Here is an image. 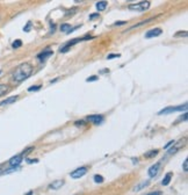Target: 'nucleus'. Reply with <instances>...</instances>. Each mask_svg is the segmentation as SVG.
Returning a JSON list of instances; mask_svg holds the SVG:
<instances>
[{
    "mask_svg": "<svg viewBox=\"0 0 188 195\" xmlns=\"http://www.w3.org/2000/svg\"><path fill=\"white\" fill-rule=\"evenodd\" d=\"M85 123H86V121H78V122L74 123V124H76V126H84Z\"/></svg>",
    "mask_w": 188,
    "mask_h": 195,
    "instance_id": "obj_31",
    "label": "nucleus"
},
{
    "mask_svg": "<svg viewBox=\"0 0 188 195\" xmlns=\"http://www.w3.org/2000/svg\"><path fill=\"white\" fill-rule=\"evenodd\" d=\"M159 170H160V163H156L155 165H152V166L149 168V171H147L149 176H150V178H155L156 175H158Z\"/></svg>",
    "mask_w": 188,
    "mask_h": 195,
    "instance_id": "obj_8",
    "label": "nucleus"
},
{
    "mask_svg": "<svg viewBox=\"0 0 188 195\" xmlns=\"http://www.w3.org/2000/svg\"><path fill=\"white\" fill-rule=\"evenodd\" d=\"M88 39H91V37H90V36H86V37H84V39H74V40H72V41H70V42H67L63 48H60L59 51H60V52H66L72 45L77 44V42H80V41H82V40H88Z\"/></svg>",
    "mask_w": 188,
    "mask_h": 195,
    "instance_id": "obj_6",
    "label": "nucleus"
},
{
    "mask_svg": "<svg viewBox=\"0 0 188 195\" xmlns=\"http://www.w3.org/2000/svg\"><path fill=\"white\" fill-rule=\"evenodd\" d=\"M31 73H33L31 64L30 63H22L18 67H15V70L13 71L12 78L16 83H21V81L26 80L27 78H29L31 76Z\"/></svg>",
    "mask_w": 188,
    "mask_h": 195,
    "instance_id": "obj_1",
    "label": "nucleus"
},
{
    "mask_svg": "<svg viewBox=\"0 0 188 195\" xmlns=\"http://www.w3.org/2000/svg\"><path fill=\"white\" fill-rule=\"evenodd\" d=\"M60 30H62L63 33H67V34H69V33H71L73 29L71 28V25H69V23H64V25L60 26Z\"/></svg>",
    "mask_w": 188,
    "mask_h": 195,
    "instance_id": "obj_18",
    "label": "nucleus"
},
{
    "mask_svg": "<svg viewBox=\"0 0 188 195\" xmlns=\"http://www.w3.org/2000/svg\"><path fill=\"white\" fill-rule=\"evenodd\" d=\"M120 57V55L118 54H114V55H108V59H112V58H118Z\"/></svg>",
    "mask_w": 188,
    "mask_h": 195,
    "instance_id": "obj_30",
    "label": "nucleus"
},
{
    "mask_svg": "<svg viewBox=\"0 0 188 195\" xmlns=\"http://www.w3.org/2000/svg\"><path fill=\"white\" fill-rule=\"evenodd\" d=\"M171 180H172V173H167L165 176H164V179H163V181H161V185L163 186H167L169 182H171Z\"/></svg>",
    "mask_w": 188,
    "mask_h": 195,
    "instance_id": "obj_14",
    "label": "nucleus"
},
{
    "mask_svg": "<svg viewBox=\"0 0 188 195\" xmlns=\"http://www.w3.org/2000/svg\"><path fill=\"white\" fill-rule=\"evenodd\" d=\"M123 25H127V21H117V22H115L113 26L117 27V26H123Z\"/></svg>",
    "mask_w": 188,
    "mask_h": 195,
    "instance_id": "obj_27",
    "label": "nucleus"
},
{
    "mask_svg": "<svg viewBox=\"0 0 188 195\" xmlns=\"http://www.w3.org/2000/svg\"><path fill=\"white\" fill-rule=\"evenodd\" d=\"M95 80H98V77L96 76H92V77H88L87 79H86V81H95Z\"/></svg>",
    "mask_w": 188,
    "mask_h": 195,
    "instance_id": "obj_29",
    "label": "nucleus"
},
{
    "mask_svg": "<svg viewBox=\"0 0 188 195\" xmlns=\"http://www.w3.org/2000/svg\"><path fill=\"white\" fill-rule=\"evenodd\" d=\"M152 20H155V17H150V19H146L145 21H142V22H140V23H137V25H135V26L130 27V28H129V30H132V29L138 28V27H141V26H143V25H145V23H149V22H151Z\"/></svg>",
    "mask_w": 188,
    "mask_h": 195,
    "instance_id": "obj_17",
    "label": "nucleus"
},
{
    "mask_svg": "<svg viewBox=\"0 0 188 195\" xmlns=\"http://www.w3.org/2000/svg\"><path fill=\"white\" fill-rule=\"evenodd\" d=\"M163 33V30L160 28H155V29H151L149 31H146L145 34V39H152V37H158L160 36Z\"/></svg>",
    "mask_w": 188,
    "mask_h": 195,
    "instance_id": "obj_9",
    "label": "nucleus"
},
{
    "mask_svg": "<svg viewBox=\"0 0 188 195\" xmlns=\"http://www.w3.org/2000/svg\"><path fill=\"white\" fill-rule=\"evenodd\" d=\"M7 92H8V86L5 84H0V98L5 95Z\"/></svg>",
    "mask_w": 188,
    "mask_h": 195,
    "instance_id": "obj_19",
    "label": "nucleus"
},
{
    "mask_svg": "<svg viewBox=\"0 0 188 195\" xmlns=\"http://www.w3.org/2000/svg\"><path fill=\"white\" fill-rule=\"evenodd\" d=\"M12 45H13V48H15V49H16V48H20V47L22 45V41H21V40H15V41L13 42Z\"/></svg>",
    "mask_w": 188,
    "mask_h": 195,
    "instance_id": "obj_23",
    "label": "nucleus"
},
{
    "mask_svg": "<svg viewBox=\"0 0 188 195\" xmlns=\"http://www.w3.org/2000/svg\"><path fill=\"white\" fill-rule=\"evenodd\" d=\"M147 195H161V192H159V190H157V192H152V193H150V194H147Z\"/></svg>",
    "mask_w": 188,
    "mask_h": 195,
    "instance_id": "obj_35",
    "label": "nucleus"
},
{
    "mask_svg": "<svg viewBox=\"0 0 188 195\" xmlns=\"http://www.w3.org/2000/svg\"><path fill=\"white\" fill-rule=\"evenodd\" d=\"M99 16H100V14H99V13H93V14H91V15H90L88 19H90V20H94V19H98Z\"/></svg>",
    "mask_w": 188,
    "mask_h": 195,
    "instance_id": "obj_25",
    "label": "nucleus"
},
{
    "mask_svg": "<svg viewBox=\"0 0 188 195\" xmlns=\"http://www.w3.org/2000/svg\"><path fill=\"white\" fill-rule=\"evenodd\" d=\"M18 98H19L18 95H15V97H11V98H8V99L1 101V102H0V107H1V106H5V104H9V103L15 102L16 100H18Z\"/></svg>",
    "mask_w": 188,
    "mask_h": 195,
    "instance_id": "obj_12",
    "label": "nucleus"
},
{
    "mask_svg": "<svg viewBox=\"0 0 188 195\" xmlns=\"http://www.w3.org/2000/svg\"><path fill=\"white\" fill-rule=\"evenodd\" d=\"M22 159H23L22 154H16V156H14V157H12V158L9 159L8 164H9L12 167H18V166L21 164Z\"/></svg>",
    "mask_w": 188,
    "mask_h": 195,
    "instance_id": "obj_7",
    "label": "nucleus"
},
{
    "mask_svg": "<svg viewBox=\"0 0 188 195\" xmlns=\"http://www.w3.org/2000/svg\"><path fill=\"white\" fill-rule=\"evenodd\" d=\"M41 88V85H35V86H30L29 88H28V92H36V91H39Z\"/></svg>",
    "mask_w": 188,
    "mask_h": 195,
    "instance_id": "obj_22",
    "label": "nucleus"
},
{
    "mask_svg": "<svg viewBox=\"0 0 188 195\" xmlns=\"http://www.w3.org/2000/svg\"><path fill=\"white\" fill-rule=\"evenodd\" d=\"M182 168H183V171H185V172H188V159H187V158H186L185 160H183Z\"/></svg>",
    "mask_w": 188,
    "mask_h": 195,
    "instance_id": "obj_24",
    "label": "nucleus"
},
{
    "mask_svg": "<svg viewBox=\"0 0 188 195\" xmlns=\"http://www.w3.org/2000/svg\"><path fill=\"white\" fill-rule=\"evenodd\" d=\"M181 35H182V36H187V31H182V33H177V35H175V36H181Z\"/></svg>",
    "mask_w": 188,
    "mask_h": 195,
    "instance_id": "obj_32",
    "label": "nucleus"
},
{
    "mask_svg": "<svg viewBox=\"0 0 188 195\" xmlns=\"http://www.w3.org/2000/svg\"><path fill=\"white\" fill-rule=\"evenodd\" d=\"M173 144H174V140H171V142H168V143H167V144L164 146V150H168V149H169L171 146H172Z\"/></svg>",
    "mask_w": 188,
    "mask_h": 195,
    "instance_id": "obj_26",
    "label": "nucleus"
},
{
    "mask_svg": "<svg viewBox=\"0 0 188 195\" xmlns=\"http://www.w3.org/2000/svg\"><path fill=\"white\" fill-rule=\"evenodd\" d=\"M30 28H31V22H30V21H28V23H27V26L23 28V30H25V31H29V30H30Z\"/></svg>",
    "mask_w": 188,
    "mask_h": 195,
    "instance_id": "obj_28",
    "label": "nucleus"
},
{
    "mask_svg": "<svg viewBox=\"0 0 188 195\" xmlns=\"http://www.w3.org/2000/svg\"><path fill=\"white\" fill-rule=\"evenodd\" d=\"M185 138L183 139H179L178 142H174V144H173V146L169 150H167V154H174L179 149H181L182 146H183V143H185Z\"/></svg>",
    "mask_w": 188,
    "mask_h": 195,
    "instance_id": "obj_5",
    "label": "nucleus"
},
{
    "mask_svg": "<svg viewBox=\"0 0 188 195\" xmlns=\"http://www.w3.org/2000/svg\"><path fill=\"white\" fill-rule=\"evenodd\" d=\"M150 8V3L149 1H141L137 4L129 5V9L134 12H145Z\"/></svg>",
    "mask_w": 188,
    "mask_h": 195,
    "instance_id": "obj_3",
    "label": "nucleus"
},
{
    "mask_svg": "<svg viewBox=\"0 0 188 195\" xmlns=\"http://www.w3.org/2000/svg\"><path fill=\"white\" fill-rule=\"evenodd\" d=\"M39 160L37 159H27V163H29V164H31V163H37Z\"/></svg>",
    "mask_w": 188,
    "mask_h": 195,
    "instance_id": "obj_33",
    "label": "nucleus"
},
{
    "mask_svg": "<svg viewBox=\"0 0 188 195\" xmlns=\"http://www.w3.org/2000/svg\"><path fill=\"white\" fill-rule=\"evenodd\" d=\"M186 120H187V114H183V116H181V118L178 120L177 122H179V121H186Z\"/></svg>",
    "mask_w": 188,
    "mask_h": 195,
    "instance_id": "obj_36",
    "label": "nucleus"
},
{
    "mask_svg": "<svg viewBox=\"0 0 188 195\" xmlns=\"http://www.w3.org/2000/svg\"><path fill=\"white\" fill-rule=\"evenodd\" d=\"M146 186H149V181H143V182H141L140 185L135 186L132 190H134V192H140V190H142L143 188H145Z\"/></svg>",
    "mask_w": 188,
    "mask_h": 195,
    "instance_id": "obj_15",
    "label": "nucleus"
},
{
    "mask_svg": "<svg viewBox=\"0 0 188 195\" xmlns=\"http://www.w3.org/2000/svg\"><path fill=\"white\" fill-rule=\"evenodd\" d=\"M107 6H108L107 1H99V3H96V9H98L99 12L105 11V9L107 8Z\"/></svg>",
    "mask_w": 188,
    "mask_h": 195,
    "instance_id": "obj_16",
    "label": "nucleus"
},
{
    "mask_svg": "<svg viewBox=\"0 0 188 195\" xmlns=\"http://www.w3.org/2000/svg\"><path fill=\"white\" fill-rule=\"evenodd\" d=\"M157 154H158V150H151V151H147L144 156H145V158H153Z\"/></svg>",
    "mask_w": 188,
    "mask_h": 195,
    "instance_id": "obj_20",
    "label": "nucleus"
},
{
    "mask_svg": "<svg viewBox=\"0 0 188 195\" xmlns=\"http://www.w3.org/2000/svg\"><path fill=\"white\" fill-rule=\"evenodd\" d=\"M86 121L92 122L95 126H98V124H100V123H102V121H104V116L102 115H90V116L86 117Z\"/></svg>",
    "mask_w": 188,
    "mask_h": 195,
    "instance_id": "obj_10",
    "label": "nucleus"
},
{
    "mask_svg": "<svg viewBox=\"0 0 188 195\" xmlns=\"http://www.w3.org/2000/svg\"><path fill=\"white\" fill-rule=\"evenodd\" d=\"M31 150H34V148H33V146H30V148H28V149H26V150L23 151V153H22V154H26V153H28V152H30Z\"/></svg>",
    "mask_w": 188,
    "mask_h": 195,
    "instance_id": "obj_34",
    "label": "nucleus"
},
{
    "mask_svg": "<svg viewBox=\"0 0 188 195\" xmlns=\"http://www.w3.org/2000/svg\"><path fill=\"white\" fill-rule=\"evenodd\" d=\"M54 54V51H51V50H48V51H43V52H41L40 55H37V58L40 59V61H45L48 57H50L51 55Z\"/></svg>",
    "mask_w": 188,
    "mask_h": 195,
    "instance_id": "obj_11",
    "label": "nucleus"
},
{
    "mask_svg": "<svg viewBox=\"0 0 188 195\" xmlns=\"http://www.w3.org/2000/svg\"><path fill=\"white\" fill-rule=\"evenodd\" d=\"M187 110V103H183L181 106H177V107H167L164 108L163 110L159 112V115H167V114H172L175 112H186Z\"/></svg>",
    "mask_w": 188,
    "mask_h": 195,
    "instance_id": "obj_2",
    "label": "nucleus"
},
{
    "mask_svg": "<svg viewBox=\"0 0 188 195\" xmlns=\"http://www.w3.org/2000/svg\"><path fill=\"white\" fill-rule=\"evenodd\" d=\"M63 185H64V180H56V181H54L52 184H51L49 187L51 189H59Z\"/></svg>",
    "mask_w": 188,
    "mask_h": 195,
    "instance_id": "obj_13",
    "label": "nucleus"
},
{
    "mask_svg": "<svg viewBox=\"0 0 188 195\" xmlns=\"http://www.w3.org/2000/svg\"><path fill=\"white\" fill-rule=\"evenodd\" d=\"M87 167H79V168H77L76 171H73L72 173H70V176L72 179H80V178H82V176L87 173Z\"/></svg>",
    "mask_w": 188,
    "mask_h": 195,
    "instance_id": "obj_4",
    "label": "nucleus"
},
{
    "mask_svg": "<svg viewBox=\"0 0 188 195\" xmlns=\"http://www.w3.org/2000/svg\"><path fill=\"white\" fill-rule=\"evenodd\" d=\"M94 181H95L96 184H102V182H104V176H101V175H99V174L94 175Z\"/></svg>",
    "mask_w": 188,
    "mask_h": 195,
    "instance_id": "obj_21",
    "label": "nucleus"
}]
</instances>
